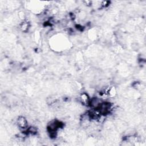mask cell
Listing matches in <instances>:
<instances>
[{"label":"cell","mask_w":146,"mask_h":146,"mask_svg":"<svg viewBox=\"0 0 146 146\" xmlns=\"http://www.w3.org/2000/svg\"><path fill=\"white\" fill-rule=\"evenodd\" d=\"M16 123L18 127L22 131V132L26 131L27 128L29 127L28 121L27 119L23 116H19L16 120Z\"/></svg>","instance_id":"6da1fadb"},{"label":"cell","mask_w":146,"mask_h":146,"mask_svg":"<svg viewBox=\"0 0 146 146\" xmlns=\"http://www.w3.org/2000/svg\"><path fill=\"white\" fill-rule=\"evenodd\" d=\"M79 101L81 102V103L83 105L88 106V103L90 100V98L87 93L85 92H82L79 96Z\"/></svg>","instance_id":"7a4b0ae2"},{"label":"cell","mask_w":146,"mask_h":146,"mask_svg":"<svg viewBox=\"0 0 146 146\" xmlns=\"http://www.w3.org/2000/svg\"><path fill=\"white\" fill-rule=\"evenodd\" d=\"M19 27L20 29V30L23 31V32H26L29 30V28H30V26H29V23L27 22L26 21L24 20L22 21V22L19 24Z\"/></svg>","instance_id":"3957f363"}]
</instances>
